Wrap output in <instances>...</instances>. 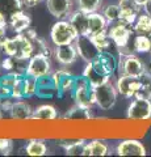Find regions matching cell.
<instances>
[{
  "label": "cell",
  "instance_id": "cell-2",
  "mask_svg": "<svg viewBox=\"0 0 151 157\" xmlns=\"http://www.w3.org/2000/svg\"><path fill=\"white\" fill-rule=\"evenodd\" d=\"M113 25L108 28V36L112 39V42L118 48L120 55H126V54H135L134 47H133V37L134 29L131 25L122 22L121 20L116 22H112Z\"/></svg>",
  "mask_w": 151,
  "mask_h": 157
},
{
  "label": "cell",
  "instance_id": "cell-40",
  "mask_svg": "<svg viewBox=\"0 0 151 157\" xmlns=\"http://www.w3.org/2000/svg\"><path fill=\"white\" fill-rule=\"evenodd\" d=\"M0 68L4 70L6 72H12L13 71V58L12 56L6 58L2 63H0Z\"/></svg>",
  "mask_w": 151,
  "mask_h": 157
},
{
  "label": "cell",
  "instance_id": "cell-5",
  "mask_svg": "<svg viewBox=\"0 0 151 157\" xmlns=\"http://www.w3.org/2000/svg\"><path fill=\"white\" fill-rule=\"evenodd\" d=\"M77 36H79V34L76 33V30L70 24V21H63V20L55 22L50 32L51 42L54 43L55 46L74 43Z\"/></svg>",
  "mask_w": 151,
  "mask_h": 157
},
{
  "label": "cell",
  "instance_id": "cell-36",
  "mask_svg": "<svg viewBox=\"0 0 151 157\" xmlns=\"http://www.w3.org/2000/svg\"><path fill=\"white\" fill-rule=\"evenodd\" d=\"M92 39H93L95 45L97 46V48H99L100 51H105V50H108V48L110 47L112 39H110L109 36H108V32L96 34V36L92 37Z\"/></svg>",
  "mask_w": 151,
  "mask_h": 157
},
{
  "label": "cell",
  "instance_id": "cell-19",
  "mask_svg": "<svg viewBox=\"0 0 151 157\" xmlns=\"http://www.w3.org/2000/svg\"><path fill=\"white\" fill-rule=\"evenodd\" d=\"M21 75H24V73H17L12 71L0 76V96H2V98H11L12 88Z\"/></svg>",
  "mask_w": 151,
  "mask_h": 157
},
{
  "label": "cell",
  "instance_id": "cell-25",
  "mask_svg": "<svg viewBox=\"0 0 151 157\" xmlns=\"http://www.w3.org/2000/svg\"><path fill=\"white\" fill-rule=\"evenodd\" d=\"M133 29L135 34L150 36L151 34V16L149 13H141L137 17V20H135Z\"/></svg>",
  "mask_w": 151,
  "mask_h": 157
},
{
  "label": "cell",
  "instance_id": "cell-21",
  "mask_svg": "<svg viewBox=\"0 0 151 157\" xmlns=\"http://www.w3.org/2000/svg\"><path fill=\"white\" fill-rule=\"evenodd\" d=\"M30 22H32L30 17H29L26 13H24L22 11L13 14V16L8 20V24H9V26H11V29L13 32H16L17 34L26 32L29 26H30Z\"/></svg>",
  "mask_w": 151,
  "mask_h": 157
},
{
  "label": "cell",
  "instance_id": "cell-6",
  "mask_svg": "<svg viewBox=\"0 0 151 157\" xmlns=\"http://www.w3.org/2000/svg\"><path fill=\"white\" fill-rule=\"evenodd\" d=\"M117 71H118V76L125 75V76H133V77H139L146 72L143 62L135 54L120 55Z\"/></svg>",
  "mask_w": 151,
  "mask_h": 157
},
{
  "label": "cell",
  "instance_id": "cell-9",
  "mask_svg": "<svg viewBox=\"0 0 151 157\" xmlns=\"http://www.w3.org/2000/svg\"><path fill=\"white\" fill-rule=\"evenodd\" d=\"M74 45L76 47L79 58H81L85 63H91L101 52L99 48H97V46L95 45L92 37H89V36H77Z\"/></svg>",
  "mask_w": 151,
  "mask_h": 157
},
{
  "label": "cell",
  "instance_id": "cell-35",
  "mask_svg": "<svg viewBox=\"0 0 151 157\" xmlns=\"http://www.w3.org/2000/svg\"><path fill=\"white\" fill-rule=\"evenodd\" d=\"M85 141L84 140H76V141H71L69 144H65V151L66 155L70 156H83V152H84V147H85Z\"/></svg>",
  "mask_w": 151,
  "mask_h": 157
},
{
  "label": "cell",
  "instance_id": "cell-41",
  "mask_svg": "<svg viewBox=\"0 0 151 157\" xmlns=\"http://www.w3.org/2000/svg\"><path fill=\"white\" fill-rule=\"evenodd\" d=\"M7 26H8V20L0 13V39H3L4 37H6Z\"/></svg>",
  "mask_w": 151,
  "mask_h": 157
},
{
  "label": "cell",
  "instance_id": "cell-45",
  "mask_svg": "<svg viewBox=\"0 0 151 157\" xmlns=\"http://www.w3.org/2000/svg\"><path fill=\"white\" fill-rule=\"evenodd\" d=\"M149 38H150V52H149V54H151V34L149 36Z\"/></svg>",
  "mask_w": 151,
  "mask_h": 157
},
{
  "label": "cell",
  "instance_id": "cell-47",
  "mask_svg": "<svg viewBox=\"0 0 151 157\" xmlns=\"http://www.w3.org/2000/svg\"><path fill=\"white\" fill-rule=\"evenodd\" d=\"M2 100H3V98H2V96H0V104H2Z\"/></svg>",
  "mask_w": 151,
  "mask_h": 157
},
{
  "label": "cell",
  "instance_id": "cell-37",
  "mask_svg": "<svg viewBox=\"0 0 151 157\" xmlns=\"http://www.w3.org/2000/svg\"><path fill=\"white\" fill-rule=\"evenodd\" d=\"M24 76H25V73L18 77L16 84L13 85L11 98H14V100H21V98H24Z\"/></svg>",
  "mask_w": 151,
  "mask_h": 157
},
{
  "label": "cell",
  "instance_id": "cell-30",
  "mask_svg": "<svg viewBox=\"0 0 151 157\" xmlns=\"http://www.w3.org/2000/svg\"><path fill=\"white\" fill-rule=\"evenodd\" d=\"M133 47L135 52L146 54L150 52V38L149 36H142V34H137L133 39Z\"/></svg>",
  "mask_w": 151,
  "mask_h": 157
},
{
  "label": "cell",
  "instance_id": "cell-42",
  "mask_svg": "<svg viewBox=\"0 0 151 157\" xmlns=\"http://www.w3.org/2000/svg\"><path fill=\"white\" fill-rule=\"evenodd\" d=\"M143 64H145V71L151 75V54H150V56H149L147 60L143 62Z\"/></svg>",
  "mask_w": 151,
  "mask_h": 157
},
{
  "label": "cell",
  "instance_id": "cell-28",
  "mask_svg": "<svg viewBox=\"0 0 151 157\" xmlns=\"http://www.w3.org/2000/svg\"><path fill=\"white\" fill-rule=\"evenodd\" d=\"M75 77L74 75H69L65 80L61 82L59 88H58V93L57 96L59 97H72L74 94V89H75Z\"/></svg>",
  "mask_w": 151,
  "mask_h": 157
},
{
  "label": "cell",
  "instance_id": "cell-8",
  "mask_svg": "<svg viewBox=\"0 0 151 157\" xmlns=\"http://www.w3.org/2000/svg\"><path fill=\"white\" fill-rule=\"evenodd\" d=\"M50 73H51V63L49 56L43 55V54H34L29 59L26 75L34 78H40L42 76L50 75Z\"/></svg>",
  "mask_w": 151,
  "mask_h": 157
},
{
  "label": "cell",
  "instance_id": "cell-18",
  "mask_svg": "<svg viewBox=\"0 0 151 157\" xmlns=\"http://www.w3.org/2000/svg\"><path fill=\"white\" fill-rule=\"evenodd\" d=\"M88 18H89V13L77 9L75 12H71L69 21L74 26V29L79 36H87V32H88Z\"/></svg>",
  "mask_w": 151,
  "mask_h": 157
},
{
  "label": "cell",
  "instance_id": "cell-4",
  "mask_svg": "<svg viewBox=\"0 0 151 157\" xmlns=\"http://www.w3.org/2000/svg\"><path fill=\"white\" fill-rule=\"evenodd\" d=\"M95 96H96V105L101 110H110L116 105L118 90H117L116 85L109 78L108 81H105L95 88Z\"/></svg>",
  "mask_w": 151,
  "mask_h": 157
},
{
  "label": "cell",
  "instance_id": "cell-48",
  "mask_svg": "<svg viewBox=\"0 0 151 157\" xmlns=\"http://www.w3.org/2000/svg\"><path fill=\"white\" fill-rule=\"evenodd\" d=\"M150 2H151V0H150Z\"/></svg>",
  "mask_w": 151,
  "mask_h": 157
},
{
  "label": "cell",
  "instance_id": "cell-7",
  "mask_svg": "<svg viewBox=\"0 0 151 157\" xmlns=\"http://www.w3.org/2000/svg\"><path fill=\"white\" fill-rule=\"evenodd\" d=\"M91 66L99 75L104 76L106 78H110L117 71L118 60H117V58L112 52L105 50V51H101L99 55L91 62Z\"/></svg>",
  "mask_w": 151,
  "mask_h": 157
},
{
  "label": "cell",
  "instance_id": "cell-46",
  "mask_svg": "<svg viewBox=\"0 0 151 157\" xmlns=\"http://www.w3.org/2000/svg\"><path fill=\"white\" fill-rule=\"evenodd\" d=\"M3 118V111H2V109H0V119Z\"/></svg>",
  "mask_w": 151,
  "mask_h": 157
},
{
  "label": "cell",
  "instance_id": "cell-3",
  "mask_svg": "<svg viewBox=\"0 0 151 157\" xmlns=\"http://www.w3.org/2000/svg\"><path fill=\"white\" fill-rule=\"evenodd\" d=\"M72 98L75 100L76 105L85 107V109H92V106L96 105L95 88L83 75L75 77V89Z\"/></svg>",
  "mask_w": 151,
  "mask_h": 157
},
{
  "label": "cell",
  "instance_id": "cell-24",
  "mask_svg": "<svg viewBox=\"0 0 151 157\" xmlns=\"http://www.w3.org/2000/svg\"><path fill=\"white\" fill-rule=\"evenodd\" d=\"M58 118V111L51 105H41L33 110L32 119L38 121H54Z\"/></svg>",
  "mask_w": 151,
  "mask_h": 157
},
{
  "label": "cell",
  "instance_id": "cell-15",
  "mask_svg": "<svg viewBox=\"0 0 151 157\" xmlns=\"http://www.w3.org/2000/svg\"><path fill=\"white\" fill-rule=\"evenodd\" d=\"M47 11L55 18H65L71 14L72 2L71 0H46Z\"/></svg>",
  "mask_w": 151,
  "mask_h": 157
},
{
  "label": "cell",
  "instance_id": "cell-14",
  "mask_svg": "<svg viewBox=\"0 0 151 157\" xmlns=\"http://www.w3.org/2000/svg\"><path fill=\"white\" fill-rule=\"evenodd\" d=\"M116 152L118 156H145L146 148L138 140H124L117 145Z\"/></svg>",
  "mask_w": 151,
  "mask_h": 157
},
{
  "label": "cell",
  "instance_id": "cell-39",
  "mask_svg": "<svg viewBox=\"0 0 151 157\" xmlns=\"http://www.w3.org/2000/svg\"><path fill=\"white\" fill-rule=\"evenodd\" d=\"M69 75H71V73H70L69 71H66V70H58V71H55V72L51 73L53 78H54V82H55V86H57V90H58V88H59L61 82L65 80V78L69 76ZM57 93H58V92H57Z\"/></svg>",
  "mask_w": 151,
  "mask_h": 157
},
{
  "label": "cell",
  "instance_id": "cell-12",
  "mask_svg": "<svg viewBox=\"0 0 151 157\" xmlns=\"http://www.w3.org/2000/svg\"><path fill=\"white\" fill-rule=\"evenodd\" d=\"M120 6V11H121V16L120 20L128 25H134L135 20L141 14L142 7L137 4L134 0H120L118 2Z\"/></svg>",
  "mask_w": 151,
  "mask_h": 157
},
{
  "label": "cell",
  "instance_id": "cell-44",
  "mask_svg": "<svg viewBox=\"0 0 151 157\" xmlns=\"http://www.w3.org/2000/svg\"><path fill=\"white\" fill-rule=\"evenodd\" d=\"M134 2H135V3H137V4H139V6H141V7H142V8H143V7L146 6V4H147V3L150 2V0H134Z\"/></svg>",
  "mask_w": 151,
  "mask_h": 157
},
{
  "label": "cell",
  "instance_id": "cell-13",
  "mask_svg": "<svg viewBox=\"0 0 151 157\" xmlns=\"http://www.w3.org/2000/svg\"><path fill=\"white\" fill-rule=\"evenodd\" d=\"M54 55L57 62L62 66H70L72 63H75L77 59V51L74 43H69V45H59L55 46Z\"/></svg>",
  "mask_w": 151,
  "mask_h": 157
},
{
  "label": "cell",
  "instance_id": "cell-32",
  "mask_svg": "<svg viewBox=\"0 0 151 157\" xmlns=\"http://www.w3.org/2000/svg\"><path fill=\"white\" fill-rule=\"evenodd\" d=\"M103 16L106 18V21L109 24L118 21L121 16L120 6L118 4H108L106 7L103 8Z\"/></svg>",
  "mask_w": 151,
  "mask_h": 157
},
{
  "label": "cell",
  "instance_id": "cell-11",
  "mask_svg": "<svg viewBox=\"0 0 151 157\" xmlns=\"http://www.w3.org/2000/svg\"><path fill=\"white\" fill-rule=\"evenodd\" d=\"M116 88L118 90V94L124 96L125 98H134L139 89V77L121 75L116 81Z\"/></svg>",
  "mask_w": 151,
  "mask_h": 157
},
{
  "label": "cell",
  "instance_id": "cell-10",
  "mask_svg": "<svg viewBox=\"0 0 151 157\" xmlns=\"http://www.w3.org/2000/svg\"><path fill=\"white\" fill-rule=\"evenodd\" d=\"M128 118L133 121H147L151 118V100L150 98L134 97L128 107Z\"/></svg>",
  "mask_w": 151,
  "mask_h": 157
},
{
  "label": "cell",
  "instance_id": "cell-33",
  "mask_svg": "<svg viewBox=\"0 0 151 157\" xmlns=\"http://www.w3.org/2000/svg\"><path fill=\"white\" fill-rule=\"evenodd\" d=\"M101 3L103 0H77V9L87 13H93L101 8Z\"/></svg>",
  "mask_w": 151,
  "mask_h": 157
},
{
  "label": "cell",
  "instance_id": "cell-38",
  "mask_svg": "<svg viewBox=\"0 0 151 157\" xmlns=\"http://www.w3.org/2000/svg\"><path fill=\"white\" fill-rule=\"evenodd\" d=\"M13 151V141L11 139H0V155L8 156Z\"/></svg>",
  "mask_w": 151,
  "mask_h": 157
},
{
  "label": "cell",
  "instance_id": "cell-27",
  "mask_svg": "<svg viewBox=\"0 0 151 157\" xmlns=\"http://www.w3.org/2000/svg\"><path fill=\"white\" fill-rule=\"evenodd\" d=\"M135 97L138 98H150L151 100V75L145 72L142 76H139V89Z\"/></svg>",
  "mask_w": 151,
  "mask_h": 157
},
{
  "label": "cell",
  "instance_id": "cell-31",
  "mask_svg": "<svg viewBox=\"0 0 151 157\" xmlns=\"http://www.w3.org/2000/svg\"><path fill=\"white\" fill-rule=\"evenodd\" d=\"M65 118L67 119H89L91 118V109H85L79 105H75L72 109L65 114Z\"/></svg>",
  "mask_w": 151,
  "mask_h": 157
},
{
  "label": "cell",
  "instance_id": "cell-17",
  "mask_svg": "<svg viewBox=\"0 0 151 157\" xmlns=\"http://www.w3.org/2000/svg\"><path fill=\"white\" fill-rule=\"evenodd\" d=\"M108 21L106 18L103 16V13H89V18H88V32H87V36L93 37L96 34L108 32Z\"/></svg>",
  "mask_w": 151,
  "mask_h": 157
},
{
  "label": "cell",
  "instance_id": "cell-20",
  "mask_svg": "<svg viewBox=\"0 0 151 157\" xmlns=\"http://www.w3.org/2000/svg\"><path fill=\"white\" fill-rule=\"evenodd\" d=\"M9 114L13 119H17V121H25V119H32V115H33V109L30 107V105L26 104L24 101H17V102H13L12 107H11V111Z\"/></svg>",
  "mask_w": 151,
  "mask_h": 157
},
{
  "label": "cell",
  "instance_id": "cell-23",
  "mask_svg": "<svg viewBox=\"0 0 151 157\" xmlns=\"http://www.w3.org/2000/svg\"><path fill=\"white\" fill-rule=\"evenodd\" d=\"M109 155V147L101 140H93L87 143L83 156H106Z\"/></svg>",
  "mask_w": 151,
  "mask_h": 157
},
{
  "label": "cell",
  "instance_id": "cell-26",
  "mask_svg": "<svg viewBox=\"0 0 151 157\" xmlns=\"http://www.w3.org/2000/svg\"><path fill=\"white\" fill-rule=\"evenodd\" d=\"M83 76H84L87 80L89 81V84L93 86V88L99 86L100 84H103V82H105V81L109 80V78H106V77H104V76L99 75V73H97V72L93 70V68H92L91 63H87L84 71H83Z\"/></svg>",
  "mask_w": 151,
  "mask_h": 157
},
{
  "label": "cell",
  "instance_id": "cell-34",
  "mask_svg": "<svg viewBox=\"0 0 151 157\" xmlns=\"http://www.w3.org/2000/svg\"><path fill=\"white\" fill-rule=\"evenodd\" d=\"M37 93V78L25 73L24 76V98L33 97Z\"/></svg>",
  "mask_w": 151,
  "mask_h": 157
},
{
  "label": "cell",
  "instance_id": "cell-43",
  "mask_svg": "<svg viewBox=\"0 0 151 157\" xmlns=\"http://www.w3.org/2000/svg\"><path fill=\"white\" fill-rule=\"evenodd\" d=\"M40 2H42V0H24V3L26 4V6H29V7H34L37 3H40Z\"/></svg>",
  "mask_w": 151,
  "mask_h": 157
},
{
  "label": "cell",
  "instance_id": "cell-22",
  "mask_svg": "<svg viewBox=\"0 0 151 157\" xmlns=\"http://www.w3.org/2000/svg\"><path fill=\"white\" fill-rule=\"evenodd\" d=\"M22 7V0H0V13L7 20H9L17 12H21Z\"/></svg>",
  "mask_w": 151,
  "mask_h": 157
},
{
  "label": "cell",
  "instance_id": "cell-29",
  "mask_svg": "<svg viewBox=\"0 0 151 157\" xmlns=\"http://www.w3.org/2000/svg\"><path fill=\"white\" fill-rule=\"evenodd\" d=\"M26 153L29 156H45L47 155V145L41 140H30L26 145Z\"/></svg>",
  "mask_w": 151,
  "mask_h": 157
},
{
  "label": "cell",
  "instance_id": "cell-16",
  "mask_svg": "<svg viewBox=\"0 0 151 157\" xmlns=\"http://www.w3.org/2000/svg\"><path fill=\"white\" fill-rule=\"evenodd\" d=\"M57 86L54 82L51 73L46 76H42L37 78V93L36 94L41 98H51L53 96L57 94Z\"/></svg>",
  "mask_w": 151,
  "mask_h": 157
},
{
  "label": "cell",
  "instance_id": "cell-1",
  "mask_svg": "<svg viewBox=\"0 0 151 157\" xmlns=\"http://www.w3.org/2000/svg\"><path fill=\"white\" fill-rule=\"evenodd\" d=\"M0 50H2L7 56L18 58V59H30L36 54L34 45L32 39L28 38L25 34L18 33L13 38L0 39Z\"/></svg>",
  "mask_w": 151,
  "mask_h": 157
}]
</instances>
